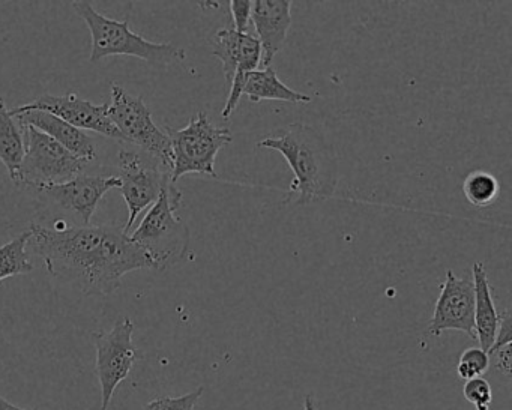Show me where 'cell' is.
Listing matches in <instances>:
<instances>
[{"label":"cell","mask_w":512,"mask_h":410,"mask_svg":"<svg viewBox=\"0 0 512 410\" xmlns=\"http://www.w3.org/2000/svg\"><path fill=\"white\" fill-rule=\"evenodd\" d=\"M25 152V131L7 109L4 98H0V163L13 182H16Z\"/></svg>","instance_id":"e0dca14e"},{"label":"cell","mask_w":512,"mask_h":410,"mask_svg":"<svg viewBox=\"0 0 512 410\" xmlns=\"http://www.w3.org/2000/svg\"><path fill=\"white\" fill-rule=\"evenodd\" d=\"M34 110L50 113L79 130L94 131V133L109 137V139L122 140L121 133L116 130L115 125L107 116V103L98 106L91 101L83 100L76 94L62 95V97L43 95L32 103L23 104L17 109L10 110V113L17 116L26 112H34Z\"/></svg>","instance_id":"7c38bea8"},{"label":"cell","mask_w":512,"mask_h":410,"mask_svg":"<svg viewBox=\"0 0 512 410\" xmlns=\"http://www.w3.org/2000/svg\"><path fill=\"white\" fill-rule=\"evenodd\" d=\"M118 179L119 190L128 206V221L122 232L130 236L137 217L151 208L172 182V173L149 155L122 149L119 152Z\"/></svg>","instance_id":"ba28073f"},{"label":"cell","mask_w":512,"mask_h":410,"mask_svg":"<svg viewBox=\"0 0 512 410\" xmlns=\"http://www.w3.org/2000/svg\"><path fill=\"white\" fill-rule=\"evenodd\" d=\"M259 148L280 152L293 172L286 203L307 205L331 197L338 185L334 146L316 128L290 124L280 137H266Z\"/></svg>","instance_id":"7a4b0ae2"},{"label":"cell","mask_w":512,"mask_h":410,"mask_svg":"<svg viewBox=\"0 0 512 410\" xmlns=\"http://www.w3.org/2000/svg\"><path fill=\"white\" fill-rule=\"evenodd\" d=\"M0 410H38V409H26V407H19L16 404L10 403L7 398L0 395Z\"/></svg>","instance_id":"83f0119b"},{"label":"cell","mask_w":512,"mask_h":410,"mask_svg":"<svg viewBox=\"0 0 512 410\" xmlns=\"http://www.w3.org/2000/svg\"><path fill=\"white\" fill-rule=\"evenodd\" d=\"M22 127L25 131L26 152L14 184H23L28 188L64 184L83 175L91 164L71 154L64 146L37 128L29 125Z\"/></svg>","instance_id":"52a82bcc"},{"label":"cell","mask_w":512,"mask_h":410,"mask_svg":"<svg viewBox=\"0 0 512 410\" xmlns=\"http://www.w3.org/2000/svg\"><path fill=\"white\" fill-rule=\"evenodd\" d=\"M181 205V190L170 182L148 209L139 227L130 233L131 242L145 253L155 271L175 266L187 256L190 230L181 218L176 217Z\"/></svg>","instance_id":"277c9868"},{"label":"cell","mask_w":512,"mask_h":410,"mask_svg":"<svg viewBox=\"0 0 512 410\" xmlns=\"http://www.w3.org/2000/svg\"><path fill=\"white\" fill-rule=\"evenodd\" d=\"M488 356H490V365H493L499 373L511 376V346L494 350V352L488 353Z\"/></svg>","instance_id":"484cf974"},{"label":"cell","mask_w":512,"mask_h":410,"mask_svg":"<svg viewBox=\"0 0 512 410\" xmlns=\"http://www.w3.org/2000/svg\"><path fill=\"white\" fill-rule=\"evenodd\" d=\"M473 289H475V335L479 347L488 353L496 340L500 314L497 313L487 271L481 262L472 266Z\"/></svg>","instance_id":"9a60e30c"},{"label":"cell","mask_w":512,"mask_h":410,"mask_svg":"<svg viewBox=\"0 0 512 410\" xmlns=\"http://www.w3.org/2000/svg\"><path fill=\"white\" fill-rule=\"evenodd\" d=\"M31 236V229H28L0 247V281L34 271V265L28 254Z\"/></svg>","instance_id":"ac0fdd59"},{"label":"cell","mask_w":512,"mask_h":410,"mask_svg":"<svg viewBox=\"0 0 512 410\" xmlns=\"http://www.w3.org/2000/svg\"><path fill=\"white\" fill-rule=\"evenodd\" d=\"M463 395L469 403L475 406V410H490L493 389L484 377L466 380L463 386Z\"/></svg>","instance_id":"603a6c76"},{"label":"cell","mask_w":512,"mask_h":410,"mask_svg":"<svg viewBox=\"0 0 512 410\" xmlns=\"http://www.w3.org/2000/svg\"><path fill=\"white\" fill-rule=\"evenodd\" d=\"M463 194L470 205L476 208H487L497 199L499 182L491 173L476 170L464 179Z\"/></svg>","instance_id":"ffe728a7"},{"label":"cell","mask_w":512,"mask_h":410,"mask_svg":"<svg viewBox=\"0 0 512 410\" xmlns=\"http://www.w3.org/2000/svg\"><path fill=\"white\" fill-rule=\"evenodd\" d=\"M119 188L118 176L79 175L64 184L29 188L52 206L73 215L79 226H91L92 217L103 197Z\"/></svg>","instance_id":"30bf717a"},{"label":"cell","mask_w":512,"mask_h":410,"mask_svg":"<svg viewBox=\"0 0 512 410\" xmlns=\"http://www.w3.org/2000/svg\"><path fill=\"white\" fill-rule=\"evenodd\" d=\"M490 368V356L481 347H469L460 355L457 365L458 377L461 380L475 379L487 373Z\"/></svg>","instance_id":"44dd1931"},{"label":"cell","mask_w":512,"mask_h":410,"mask_svg":"<svg viewBox=\"0 0 512 410\" xmlns=\"http://www.w3.org/2000/svg\"><path fill=\"white\" fill-rule=\"evenodd\" d=\"M17 122L22 125H29V127L37 128L41 133L47 134L53 140L64 146L67 151L82 160L92 161L97 160V143L92 137H89L85 131L67 124L62 119L50 115V113L34 112L22 113V115L14 116Z\"/></svg>","instance_id":"5bb4252c"},{"label":"cell","mask_w":512,"mask_h":410,"mask_svg":"<svg viewBox=\"0 0 512 410\" xmlns=\"http://www.w3.org/2000/svg\"><path fill=\"white\" fill-rule=\"evenodd\" d=\"M134 331L136 325L133 320L122 317L110 331L94 334L97 350L95 371L101 385V410L109 409L116 388L127 379L140 358L139 350L134 346Z\"/></svg>","instance_id":"9c48e42d"},{"label":"cell","mask_w":512,"mask_h":410,"mask_svg":"<svg viewBox=\"0 0 512 410\" xmlns=\"http://www.w3.org/2000/svg\"><path fill=\"white\" fill-rule=\"evenodd\" d=\"M230 4V13H232L235 31L239 34H248V26L251 22V11H253V2L251 0H232Z\"/></svg>","instance_id":"cb8c5ba5"},{"label":"cell","mask_w":512,"mask_h":410,"mask_svg":"<svg viewBox=\"0 0 512 410\" xmlns=\"http://www.w3.org/2000/svg\"><path fill=\"white\" fill-rule=\"evenodd\" d=\"M292 4L290 0H256L253 2L251 22L256 29V38L262 47V65L272 67L275 56L286 44L292 26Z\"/></svg>","instance_id":"4fadbf2b"},{"label":"cell","mask_w":512,"mask_h":410,"mask_svg":"<svg viewBox=\"0 0 512 410\" xmlns=\"http://www.w3.org/2000/svg\"><path fill=\"white\" fill-rule=\"evenodd\" d=\"M244 95H247L251 103H260V101L265 100L284 101V103H311V97L293 91L292 88L284 85L278 79L277 71L272 67L247 74Z\"/></svg>","instance_id":"2e32d148"},{"label":"cell","mask_w":512,"mask_h":410,"mask_svg":"<svg viewBox=\"0 0 512 410\" xmlns=\"http://www.w3.org/2000/svg\"><path fill=\"white\" fill-rule=\"evenodd\" d=\"M172 145V182L176 184L182 176L197 173L217 178L215 161L221 149L232 143L229 128L217 127L209 121L205 112L190 119L187 127H166Z\"/></svg>","instance_id":"5b68a950"},{"label":"cell","mask_w":512,"mask_h":410,"mask_svg":"<svg viewBox=\"0 0 512 410\" xmlns=\"http://www.w3.org/2000/svg\"><path fill=\"white\" fill-rule=\"evenodd\" d=\"M203 392H205V388L199 386V388L181 395V397H167V395L166 397H158L149 401L145 410H194L200 398H202Z\"/></svg>","instance_id":"7402d4cb"},{"label":"cell","mask_w":512,"mask_h":410,"mask_svg":"<svg viewBox=\"0 0 512 410\" xmlns=\"http://www.w3.org/2000/svg\"><path fill=\"white\" fill-rule=\"evenodd\" d=\"M242 38L244 34H239L235 29H220L211 40L212 55L223 64L224 76L229 85L238 70Z\"/></svg>","instance_id":"d6986e66"},{"label":"cell","mask_w":512,"mask_h":410,"mask_svg":"<svg viewBox=\"0 0 512 410\" xmlns=\"http://www.w3.org/2000/svg\"><path fill=\"white\" fill-rule=\"evenodd\" d=\"M304 410H320L319 401L316 400L313 394H308L304 400Z\"/></svg>","instance_id":"4316f807"},{"label":"cell","mask_w":512,"mask_h":410,"mask_svg":"<svg viewBox=\"0 0 512 410\" xmlns=\"http://www.w3.org/2000/svg\"><path fill=\"white\" fill-rule=\"evenodd\" d=\"M107 116L121 133L122 142L139 146L146 155L172 173L169 136L155 124L151 110L142 97H134L122 86L113 85L110 100L107 101Z\"/></svg>","instance_id":"8992f818"},{"label":"cell","mask_w":512,"mask_h":410,"mask_svg":"<svg viewBox=\"0 0 512 410\" xmlns=\"http://www.w3.org/2000/svg\"><path fill=\"white\" fill-rule=\"evenodd\" d=\"M73 10L80 19L85 20L91 32V64H98L109 56H133L142 59L157 68H167L176 62L185 61V50L172 43H152L131 31L130 17L119 22L98 13L91 2L77 0Z\"/></svg>","instance_id":"3957f363"},{"label":"cell","mask_w":512,"mask_h":410,"mask_svg":"<svg viewBox=\"0 0 512 410\" xmlns=\"http://www.w3.org/2000/svg\"><path fill=\"white\" fill-rule=\"evenodd\" d=\"M29 229V250L41 257L47 272L86 296L112 295L125 275L151 269L145 253L115 227L56 229L34 223Z\"/></svg>","instance_id":"6da1fadb"},{"label":"cell","mask_w":512,"mask_h":410,"mask_svg":"<svg viewBox=\"0 0 512 410\" xmlns=\"http://www.w3.org/2000/svg\"><path fill=\"white\" fill-rule=\"evenodd\" d=\"M445 331H460L476 340L475 289L473 281L458 278L448 269L440 286V295L434 305L428 334L439 337Z\"/></svg>","instance_id":"8fae6325"},{"label":"cell","mask_w":512,"mask_h":410,"mask_svg":"<svg viewBox=\"0 0 512 410\" xmlns=\"http://www.w3.org/2000/svg\"><path fill=\"white\" fill-rule=\"evenodd\" d=\"M512 343V316L509 310L503 311L500 314L499 328H497L496 340H494L493 346L488 350V353L494 352V350L502 349L505 346H511Z\"/></svg>","instance_id":"d4e9b609"}]
</instances>
